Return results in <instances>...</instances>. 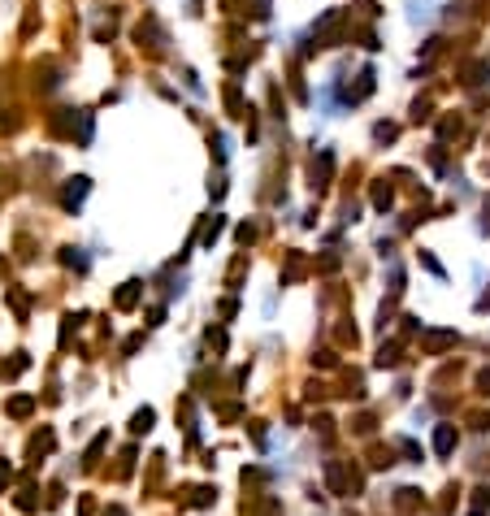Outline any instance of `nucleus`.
<instances>
[{
    "label": "nucleus",
    "instance_id": "1",
    "mask_svg": "<svg viewBox=\"0 0 490 516\" xmlns=\"http://www.w3.org/2000/svg\"><path fill=\"white\" fill-rule=\"evenodd\" d=\"M451 443H455V434L451 430H438V451H451Z\"/></svg>",
    "mask_w": 490,
    "mask_h": 516
}]
</instances>
